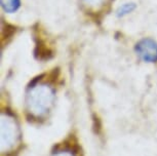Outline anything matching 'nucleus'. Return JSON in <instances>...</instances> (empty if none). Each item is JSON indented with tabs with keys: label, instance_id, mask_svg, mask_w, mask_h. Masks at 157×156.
Listing matches in <instances>:
<instances>
[{
	"label": "nucleus",
	"instance_id": "nucleus-1",
	"mask_svg": "<svg viewBox=\"0 0 157 156\" xmlns=\"http://www.w3.org/2000/svg\"><path fill=\"white\" fill-rule=\"evenodd\" d=\"M55 93L52 87L46 84L32 86L27 95V107L32 115L40 117L47 113L52 107Z\"/></svg>",
	"mask_w": 157,
	"mask_h": 156
},
{
	"label": "nucleus",
	"instance_id": "nucleus-2",
	"mask_svg": "<svg viewBox=\"0 0 157 156\" xmlns=\"http://www.w3.org/2000/svg\"><path fill=\"white\" fill-rule=\"evenodd\" d=\"M20 129L17 121L10 114L2 113L0 119V145L2 152L11 151L17 144Z\"/></svg>",
	"mask_w": 157,
	"mask_h": 156
},
{
	"label": "nucleus",
	"instance_id": "nucleus-3",
	"mask_svg": "<svg viewBox=\"0 0 157 156\" xmlns=\"http://www.w3.org/2000/svg\"><path fill=\"white\" fill-rule=\"evenodd\" d=\"M136 51L142 60L148 63L157 62V43L151 39H143L136 45Z\"/></svg>",
	"mask_w": 157,
	"mask_h": 156
},
{
	"label": "nucleus",
	"instance_id": "nucleus-4",
	"mask_svg": "<svg viewBox=\"0 0 157 156\" xmlns=\"http://www.w3.org/2000/svg\"><path fill=\"white\" fill-rule=\"evenodd\" d=\"M1 6L6 13H14L20 7V0H1Z\"/></svg>",
	"mask_w": 157,
	"mask_h": 156
},
{
	"label": "nucleus",
	"instance_id": "nucleus-5",
	"mask_svg": "<svg viewBox=\"0 0 157 156\" xmlns=\"http://www.w3.org/2000/svg\"><path fill=\"white\" fill-rule=\"evenodd\" d=\"M136 5L134 3H125L122 6H120L117 10V16L118 17H124L126 14H128L135 10Z\"/></svg>",
	"mask_w": 157,
	"mask_h": 156
},
{
	"label": "nucleus",
	"instance_id": "nucleus-6",
	"mask_svg": "<svg viewBox=\"0 0 157 156\" xmlns=\"http://www.w3.org/2000/svg\"><path fill=\"white\" fill-rule=\"evenodd\" d=\"M86 5H90V6H98V5H101L105 0H82Z\"/></svg>",
	"mask_w": 157,
	"mask_h": 156
},
{
	"label": "nucleus",
	"instance_id": "nucleus-7",
	"mask_svg": "<svg viewBox=\"0 0 157 156\" xmlns=\"http://www.w3.org/2000/svg\"><path fill=\"white\" fill-rule=\"evenodd\" d=\"M52 156H74V155L69 151H59L56 152Z\"/></svg>",
	"mask_w": 157,
	"mask_h": 156
}]
</instances>
